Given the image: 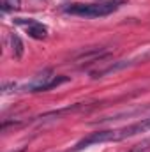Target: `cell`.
I'll list each match as a JSON object with an SVG mask.
<instances>
[{"label":"cell","instance_id":"cell-1","mask_svg":"<svg viewBox=\"0 0 150 152\" xmlns=\"http://www.w3.org/2000/svg\"><path fill=\"white\" fill-rule=\"evenodd\" d=\"M120 4L122 2H117V0H106L99 4H71L64 11L76 16H85V18H101L115 12L120 7Z\"/></svg>","mask_w":150,"mask_h":152},{"label":"cell","instance_id":"cell-2","mask_svg":"<svg viewBox=\"0 0 150 152\" xmlns=\"http://www.w3.org/2000/svg\"><path fill=\"white\" fill-rule=\"evenodd\" d=\"M66 81H69L67 76H55V73L51 69H44L30 83L25 85V90H28V92H42V90L55 88V87H58V85H62Z\"/></svg>","mask_w":150,"mask_h":152},{"label":"cell","instance_id":"cell-3","mask_svg":"<svg viewBox=\"0 0 150 152\" xmlns=\"http://www.w3.org/2000/svg\"><path fill=\"white\" fill-rule=\"evenodd\" d=\"M106 142H117L115 140V129H108V131H97V133H92L88 134L87 138H83L81 142L76 143V147L73 149V152L83 151L90 145H95V143H106Z\"/></svg>","mask_w":150,"mask_h":152},{"label":"cell","instance_id":"cell-4","mask_svg":"<svg viewBox=\"0 0 150 152\" xmlns=\"http://www.w3.org/2000/svg\"><path fill=\"white\" fill-rule=\"evenodd\" d=\"M147 131H150V117L141 118V120H138L131 126H125L122 129H115V138H117V142H120V140H125V138H131V136H136V134H141Z\"/></svg>","mask_w":150,"mask_h":152},{"label":"cell","instance_id":"cell-5","mask_svg":"<svg viewBox=\"0 0 150 152\" xmlns=\"http://www.w3.org/2000/svg\"><path fill=\"white\" fill-rule=\"evenodd\" d=\"M18 25H23L25 28H27V32H28V36L34 39H44L48 36V28H46V25H42V23H39L36 20H21V18H18V20H14Z\"/></svg>","mask_w":150,"mask_h":152},{"label":"cell","instance_id":"cell-6","mask_svg":"<svg viewBox=\"0 0 150 152\" xmlns=\"http://www.w3.org/2000/svg\"><path fill=\"white\" fill-rule=\"evenodd\" d=\"M127 66H131V62H125V60H122V62H118V64H113V66L106 67V69H103V71H97V73H94V78H101V76H104V75H110V73H115V71H120V69H124V67H127Z\"/></svg>","mask_w":150,"mask_h":152},{"label":"cell","instance_id":"cell-7","mask_svg":"<svg viewBox=\"0 0 150 152\" xmlns=\"http://www.w3.org/2000/svg\"><path fill=\"white\" fill-rule=\"evenodd\" d=\"M11 46H12V55H14L16 58H21V57H23V51H25L21 39L18 37V36H12V37H11Z\"/></svg>","mask_w":150,"mask_h":152},{"label":"cell","instance_id":"cell-8","mask_svg":"<svg viewBox=\"0 0 150 152\" xmlns=\"http://www.w3.org/2000/svg\"><path fill=\"white\" fill-rule=\"evenodd\" d=\"M20 7H21V0H4V4H2L4 12L11 11V9H20Z\"/></svg>","mask_w":150,"mask_h":152},{"label":"cell","instance_id":"cell-9","mask_svg":"<svg viewBox=\"0 0 150 152\" xmlns=\"http://www.w3.org/2000/svg\"><path fill=\"white\" fill-rule=\"evenodd\" d=\"M16 83L14 81H4V85H2V94H11V92H14L16 90Z\"/></svg>","mask_w":150,"mask_h":152},{"label":"cell","instance_id":"cell-10","mask_svg":"<svg viewBox=\"0 0 150 152\" xmlns=\"http://www.w3.org/2000/svg\"><path fill=\"white\" fill-rule=\"evenodd\" d=\"M131 152H147V149H145V147H141V145H138L136 149H133Z\"/></svg>","mask_w":150,"mask_h":152},{"label":"cell","instance_id":"cell-11","mask_svg":"<svg viewBox=\"0 0 150 152\" xmlns=\"http://www.w3.org/2000/svg\"><path fill=\"white\" fill-rule=\"evenodd\" d=\"M18 152H23V151H18Z\"/></svg>","mask_w":150,"mask_h":152}]
</instances>
